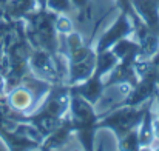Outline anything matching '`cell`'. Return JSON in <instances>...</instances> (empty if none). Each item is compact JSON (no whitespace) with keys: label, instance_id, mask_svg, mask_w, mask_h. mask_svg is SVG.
<instances>
[{"label":"cell","instance_id":"obj_1","mask_svg":"<svg viewBox=\"0 0 159 151\" xmlns=\"http://www.w3.org/2000/svg\"><path fill=\"white\" fill-rule=\"evenodd\" d=\"M8 103L11 108L17 109V111H25L28 109L31 105H33V96H31V91L26 90V88H17L14 90L9 97H8Z\"/></svg>","mask_w":159,"mask_h":151},{"label":"cell","instance_id":"obj_2","mask_svg":"<svg viewBox=\"0 0 159 151\" xmlns=\"http://www.w3.org/2000/svg\"><path fill=\"white\" fill-rule=\"evenodd\" d=\"M3 88H5V80H3V77L0 76V94L3 93Z\"/></svg>","mask_w":159,"mask_h":151}]
</instances>
